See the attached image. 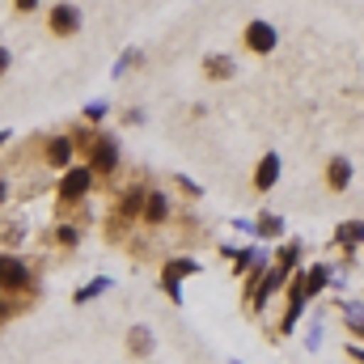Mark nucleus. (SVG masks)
<instances>
[{"label":"nucleus","instance_id":"1","mask_svg":"<svg viewBox=\"0 0 364 364\" xmlns=\"http://www.w3.org/2000/svg\"><path fill=\"white\" fill-rule=\"evenodd\" d=\"M47 30H51L55 38H73V34L81 30V9H77L73 0L51 4V9H47Z\"/></svg>","mask_w":364,"mask_h":364},{"label":"nucleus","instance_id":"2","mask_svg":"<svg viewBox=\"0 0 364 364\" xmlns=\"http://www.w3.org/2000/svg\"><path fill=\"white\" fill-rule=\"evenodd\" d=\"M93 182V166H68L64 170V178H60V199L68 203V199H81L85 191H90Z\"/></svg>","mask_w":364,"mask_h":364},{"label":"nucleus","instance_id":"3","mask_svg":"<svg viewBox=\"0 0 364 364\" xmlns=\"http://www.w3.org/2000/svg\"><path fill=\"white\" fill-rule=\"evenodd\" d=\"M0 288H4V292L30 288V267L17 263V259H9V255H0Z\"/></svg>","mask_w":364,"mask_h":364},{"label":"nucleus","instance_id":"4","mask_svg":"<svg viewBox=\"0 0 364 364\" xmlns=\"http://www.w3.org/2000/svg\"><path fill=\"white\" fill-rule=\"evenodd\" d=\"M275 43H279L275 26H267V21H250V26H246V47H250V51L267 55V51H275Z\"/></svg>","mask_w":364,"mask_h":364},{"label":"nucleus","instance_id":"5","mask_svg":"<svg viewBox=\"0 0 364 364\" xmlns=\"http://www.w3.org/2000/svg\"><path fill=\"white\" fill-rule=\"evenodd\" d=\"M114 161H119V144L110 136H97L93 140V174H110Z\"/></svg>","mask_w":364,"mask_h":364},{"label":"nucleus","instance_id":"6","mask_svg":"<svg viewBox=\"0 0 364 364\" xmlns=\"http://www.w3.org/2000/svg\"><path fill=\"white\" fill-rule=\"evenodd\" d=\"M68 161H73V140L68 136H51L47 140V166L51 170H68Z\"/></svg>","mask_w":364,"mask_h":364},{"label":"nucleus","instance_id":"7","mask_svg":"<svg viewBox=\"0 0 364 364\" xmlns=\"http://www.w3.org/2000/svg\"><path fill=\"white\" fill-rule=\"evenodd\" d=\"M140 216H144L149 225H161V220L170 216V199H166L161 191H149V195H144V212H140Z\"/></svg>","mask_w":364,"mask_h":364},{"label":"nucleus","instance_id":"8","mask_svg":"<svg viewBox=\"0 0 364 364\" xmlns=\"http://www.w3.org/2000/svg\"><path fill=\"white\" fill-rule=\"evenodd\" d=\"M275 182H279V157L267 153V157L259 161V170H255V186H259V191H272Z\"/></svg>","mask_w":364,"mask_h":364},{"label":"nucleus","instance_id":"9","mask_svg":"<svg viewBox=\"0 0 364 364\" xmlns=\"http://www.w3.org/2000/svg\"><path fill=\"white\" fill-rule=\"evenodd\" d=\"M348 182H352V161H348V157H335V161L326 166V186H331V191H343Z\"/></svg>","mask_w":364,"mask_h":364},{"label":"nucleus","instance_id":"10","mask_svg":"<svg viewBox=\"0 0 364 364\" xmlns=\"http://www.w3.org/2000/svg\"><path fill=\"white\" fill-rule=\"evenodd\" d=\"M127 352L132 356H149L153 352V331L149 326H132L127 331Z\"/></svg>","mask_w":364,"mask_h":364},{"label":"nucleus","instance_id":"11","mask_svg":"<svg viewBox=\"0 0 364 364\" xmlns=\"http://www.w3.org/2000/svg\"><path fill=\"white\" fill-rule=\"evenodd\" d=\"M335 242H339V246H348V250H356V246H364V220H348V225H339Z\"/></svg>","mask_w":364,"mask_h":364},{"label":"nucleus","instance_id":"12","mask_svg":"<svg viewBox=\"0 0 364 364\" xmlns=\"http://www.w3.org/2000/svg\"><path fill=\"white\" fill-rule=\"evenodd\" d=\"M301 284H305V296H318L331 284V272L326 267H309V272H301Z\"/></svg>","mask_w":364,"mask_h":364},{"label":"nucleus","instance_id":"13","mask_svg":"<svg viewBox=\"0 0 364 364\" xmlns=\"http://www.w3.org/2000/svg\"><path fill=\"white\" fill-rule=\"evenodd\" d=\"M203 73L216 77V81H225V77H233V60H229V55H208V60H203Z\"/></svg>","mask_w":364,"mask_h":364},{"label":"nucleus","instance_id":"14","mask_svg":"<svg viewBox=\"0 0 364 364\" xmlns=\"http://www.w3.org/2000/svg\"><path fill=\"white\" fill-rule=\"evenodd\" d=\"M343 318H348V326H352L356 335H364V305L360 301H348V305H343Z\"/></svg>","mask_w":364,"mask_h":364},{"label":"nucleus","instance_id":"15","mask_svg":"<svg viewBox=\"0 0 364 364\" xmlns=\"http://www.w3.org/2000/svg\"><path fill=\"white\" fill-rule=\"evenodd\" d=\"M102 288H110V279H97V284H90V288H81V292H77V305H85V301H93V296H97Z\"/></svg>","mask_w":364,"mask_h":364},{"label":"nucleus","instance_id":"16","mask_svg":"<svg viewBox=\"0 0 364 364\" xmlns=\"http://www.w3.org/2000/svg\"><path fill=\"white\" fill-rule=\"evenodd\" d=\"M77 237H81V233H77V229H68V225H64V229H55V242H60V246H77Z\"/></svg>","mask_w":364,"mask_h":364},{"label":"nucleus","instance_id":"17","mask_svg":"<svg viewBox=\"0 0 364 364\" xmlns=\"http://www.w3.org/2000/svg\"><path fill=\"white\" fill-rule=\"evenodd\" d=\"M279 229H284L279 216H263V220H259V233H279Z\"/></svg>","mask_w":364,"mask_h":364},{"label":"nucleus","instance_id":"18","mask_svg":"<svg viewBox=\"0 0 364 364\" xmlns=\"http://www.w3.org/2000/svg\"><path fill=\"white\" fill-rule=\"evenodd\" d=\"M13 9H17V13H34V9H38V0H13Z\"/></svg>","mask_w":364,"mask_h":364},{"label":"nucleus","instance_id":"19","mask_svg":"<svg viewBox=\"0 0 364 364\" xmlns=\"http://www.w3.org/2000/svg\"><path fill=\"white\" fill-rule=\"evenodd\" d=\"M9 64H13V55H9V47H0V77L9 73Z\"/></svg>","mask_w":364,"mask_h":364},{"label":"nucleus","instance_id":"20","mask_svg":"<svg viewBox=\"0 0 364 364\" xmlns=\"http://www.w3.org/2000/svg\"><path fill=\"white\" fill-rule=\"evenodd\" d=\"M4 199H9V186H4V178H0V203H4Z\"/></svg>","mask_w":364,"mask_h":364},{"label":"nucleus","instance_id":"21","mask_svg":"<svg viewBox=\"0 0 364 364\" xmlns=\"http://www.w3.org/2000/svg\"><path fill=\"white\" fill-rule=\"evenodd\" d=\"M352 356H356V360H364V352H352Z\"/></svg>","mask_w":364,"mask_h":364}]
</instances>
